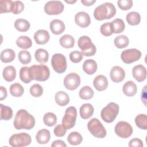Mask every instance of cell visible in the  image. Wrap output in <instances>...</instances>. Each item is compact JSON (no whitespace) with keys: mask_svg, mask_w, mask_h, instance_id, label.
I'll use <instances>...</instances> for the list:
<instances>
[{"mask_svg":"<svg viewBox=\"0 0 147 147\" xmlns=\"http://www.w3.org/2000/svg\"><path fill=\"white\" fill-rule=\"evenodd\" d=\"M13 125L17 130H30L35 125V119L26 110L21 109L16 114Z\"/></svg>","mask_w":147,"mask_h":147,"instance_id":"obj_1","label":"cell"},{"mask_svg":"<svg viewBox=\"0 0 147 147\" xmlns=\"http://www.w3.org/2000/svg\"><path fill=\"white\" fill-rule=\"evenodd\" d=\"M116 14V9L114 5L110 2L104 3L95 8L94 11V18L98 21L109 20Z\"/></svg>","mask_w":147,"mask_h":147,"instance_id":"obj_2","label":"cell"},{"mask_svg":"<svg viewBox=\"0 0 147 147\" xmlns=\"http://www.w3.org/2000/svg\"><path fill=\"white\" fill-rule=\"evenodd\" d=\"M29 74L32 80L40 82L47 80L50 76L49 68L44 64L30 66L29 67Z\"/></svg>","mask_w":147,"mask_h":147,"instance_id":"obj_3","label":"cell"},{"mask_svg":"<svg viewBox=\"0 0 147 147\" xmlns=\"http://www.w3.org/2000/svg\"><path fill=\"white\" fill-rule=\"evenodd\" d=\"M78 45L82 50L83 56H94L96 51L95 45L92 42L91 38L87 36H81L78 41Z\"/></svg>","mask_w":147,"mask_h":147,"instance_id":"obj_4","label":"cell"},{"mask_svg":"<svg viewBox=\"0 0 147 147\" xmlns=\"http://www.w3.org/2000/svg\"><path fill=\"white\" fill-rule=\"evenodd\" d=\"M119 113V106L114 102L109 103L101 111L100 117L107 123L113 122Z\"/></svg>","mask_w":147,"mask_h":147,"instance_id":"obj_5","label":"cell"},{"mask_svg":"<svg viewBox=\"0 0 147 147\" xmlns=\"http://www.w3.org/2000/svg\"><path fill=\"white\" fill-rule=\"evenodd\" d=\"M87 128L92 136L96 138H103L106 136V130L101 122L97 118H94L89 121Z\"/></svg>","mask_w":147,"mask_h":147,"instance_id":"obj_6","label":"cell"},{"mask_svg":"<svg viewBox=\"0 0 147 147\" xmlns=\"http://www.w3.org/2000/svg\"><path fill=\"white\" fill-rule=\"evenodd\" d=\"M32 142L31 136L26 133L13 134L9 138V143L13 147H22L28 146Z\"/></svg>","mask_w":147,"mask_h":147,"instance_id":"obj_7","label":"cell"},{"mask_svg":"<svg viewBox=\"0 0 147 147\" xmlns=\"http://www.w3.org/2000/svg\"><path fill=\"white\" fill-rule=\"evenodd\" d=\"M77 117V110L74 106L68 107L62 119V125L67 129H72L75 125Z\"/></svg>","mask_w":147,"mask_h":147,"instance_id":"obj_8","label":"cell"},{"mask_svg":"<svg viewBox=\"0 0 147 147\" xmlns=\"http://www.w3.org/2000/svg\"><path fill=\"white\" fill-rule=\"evenodd\" d=\"M51 64L55 72L58 74H62L67 69L66 57L61 53H55L52 57Z\"/></svg>","mask_w":147,"mask_h":147,"instance_id":"obj_9","label":"cell"},{"mask_svg":"<svg viewBox=\"0 0 147 147\" xmlns=\"http://www.w3.org/2000/svg\"><path fill=\"white\" fill-rule=\"evenodd\" d=\"M115 134L121 138H127L133 133V128L131 125L126 121H119L115 126Z\"/></svg>","mask_w":147,"mask_h":147,"instance_id":"obj_10","label":"cell"},{"mask_svg":"<svg viewBox=\"0 0 147 147\" xmlns=\"http://www.w3.org/2000/svg\"><path fill=\"white\" fill-rule=\"evenodd\" d=\"M141 57V52L138 49H128L122 52L121 58L126 64H130L138 60Z\"/></svg>","mask_w":147,"mask_h":147,"instance_id":"obj_11","label":"cell"},{"mask_svg":"<svg viewBox=\"0 0 147 147\" xmlns=\"http://www.w3.org/2000/svg\"><path fill=\"white\" fill-rule=\"evenodd\" d=\"M64 5L59 1H51L44 6V11L48 15H58L64 10Z\"/></svg>","mask_w":147,"mask_h":147,"instance_id":"obj_12","label":"cell"},{"mask_svg":"<svg viewBox=\"0 0 147 147\" xmlns=\"http://www.w3.org/2000/svg\"><path fill=\"white\" fill-rule=\"evenodd\" d=\"M64 87L69 90H76L80 84V78L79 75L75 72H71L65 77L63 80Z\"/></svg>","mask_w":147,"mask_h":147,"instance_id":"obj_13","label":"cell"},{"mask_svg":"<svg viewBox=\"0 0 147 147\" xmlns=\"http://www.w3.org/2000/svg\"><path fill=\"white\" fill-rule=\"evenodd\" d=\"M110 77L113 82L119 83L125 78V70L119 66H114L110 71Z\"/></svg>","mask_w":147,"mask_h":147,"instance_id":"obj_14","label":"cell"},{"mask_svg":"<svg viewBox=\"0 0 147 147\" xmlns=\"http://www.w3.org/2000/svg\"><path fill=\"white\" fill-rule=\"evenodd\" d=\"M75 21L76 25L84 28L90 25L91 23V19L87 13L80 11L76 14L75 16Z\"/></svg>","mask_w":147,"mask_h":147,"instance_id":"obj_15","label":"cell"},{"mask_svg":"<svg viewBox=\"0 0 147 147\" xmlns=\"http://www.w3.org/2000/svg\"><path fill=\"white\" fill-rule=\"evenodd\" d=\"M132 75L137 82H142L146 78V69L142 64L137 65L132 69Z\"/></svg>","mask_w":147,"mask_h":147,"instance_id":"obj_16","label":"cell"},{"mask_svg":"<svg viewBox=\"0 0 147 147\" xmlns=\"http://www.w3.org/2000/svg\"><path fill=\"white\" fill-rule=\"evenodd\" d=\"M50 36L46 30L40 29L35 32L34 39L36 42L39 45H43L47 43L49 40Z\"/></svg>","mask_w":147,"mask_h":147,"instance_id":"obj_17","label":"cell"},{"mask_svg":"<svg viewBox=\"0 0 147 147\" xmlns=\"http://www.w3.org/2000/svg\"><path fill=\"white\" fill-rule=\"evenodd\" d=\"M108 84L109 83L106 77L102 75H99L96 76L93 82L95 88L99 91L105 90L108 86Z\"/></svg>","mask_w":147,"mask_h":147,"instance_id":"obj_18","label":"cell"},{"mask_svg":"<svg viewBox=\"0 0 147 147\" xmlns=\"http://www.w3.org/2000/svg\"><path fill=\"white\" fill-rule=\"evenodd\" d=\"M49 28L53 34L59 35L63 33V32L65 30V26L62 21L55 19L50 22Z\"/></svg>","mask_w":147,"mask_h":147,"instance_id":"obj_19","label":"cell"},{"mask_svg":"<svg viewBox=\"0 0 147 147\" xmlns=\"http://www.w3.org/2000/svg\"><path fill=\"white\" fill-rule=\"evenodd\" d=\"M51 138V134L48 130L42 129L38 131L36 136L37 142L40 144H47Z\"/></svg>","mask_w":147,"mask_h":147,"instance_id":"obj_20","label":"cell"},{"mask_svg":"<svg viewBox=\"0 0 147 147\" xmlns=\"http://www.w3.org/2000/svg\"><path fill=\"white\" fill-rule=\"evenodd\" d=\"M122 91L125 95L127 96H133L137 93V87L134 82L130 80L126 82L123 84Z\"/></svg>","mask_w":147,"mask_h":147,"instance_id":"obj_21","label":"cell"},{"mask_svg":"<svg viewBox=\"0 0 147 147\" xmlns=\"http://www.w3.org/2000/svg\"><path fill=\"white\" fill-rule=\"evenodd\" d=\"M94 109L90 103H84L80 108V115L83 119L90 118L94 114Z\"/></svg>","mask_w":147,"mask_h":147,"instance_id":"obj_22","label":"cell"},{"mask_svg":"<svg viewBox=\"0 0 147 147\" xmlns=\"http://www.w3.org/2000/svg\"><path fill=\"white\" fill-rule=\"evenodd\" d=\"M97 63L92 59L85 60L83 64V69L87 75H92L97 70Z\"/></svg>","mask_w":147,"mask_h":147,"instance_id":"obj_23","label":"cell"},{"mask_svg":"<svg viewBox=\"0 0 147 147\" xmlns=\"http://www.w3.org/2000/svg\"><path fill=\"white\" fill-rule=\"evenodd\" d=\"M56 103L60 106H65L69 102V97L68 94L63 91L56 92L55 96Z\"/></svg>","mask_w":147,"mask_h":147,"instance_id":"obj_24","label":"cell"},{"mask_svg":"<svg viewBox=\"0 0 147 147\" xmlns=\"http://www.w3.org/2000/svg\"><path fill=\"white\" fill-rule=\"evenodd\" d=\"M2 75L4 79L9 82L13 81L16 76V70L12 65L6 67L2 72Z\"/></svg>","mask_w":147,"mask_h":147,"instance_id":"obj_25","label":"cell"},{"mask_svg":"<svg viewBox=\"0 0 147 147\" xmlns=\"http://www.w3.org/2000/svg\"><path fill=\"white\" fill-rule=\"evenodd\" d=\"M15 57L16 53L11 49H5L1 53V60L5 63L13 61L15 59Z\"/></svg>","mask_w":147,"mask_h":147,"instance_id":"obj_26","label":"cell"},{"mask_svg":"<svg viewBox=\"0 0 147 147\" xmlns=\"http://www.w3.org/2000/svg\"><path fill=\"white\" fill-rule=\"evenodd\" d=\"M59 42L63 48H71L74 46L75 39L71 35L64 34L60 38Z\"/></svg>","mask_w":147,"mask_h":147,"instance_id":"obj_27","label":"cell"},{"mask_svg":"<svg viewBox=\"0 0 147 147\" xmlns=\"http://www.w3.org/2000/svg\"><path fill=\"white\" fill-rule=\"evenodd\" d=\"M111 26L113 33H120L124 30L125 25L122 19L116 18L111 22Z\"/></svg>","mask_w":147,"mask_h":147,"instance_id":"obj_28","label":"cell"},{"mask_svg":"<svg viewBox=\"0 0 147 147\" xmlns=\"http://www.w3.org/2000/svg\"><path fill=\"white\" fill-rule=\"evenodd\" d=\"M17 45L21 49H29L32 46V41L31 39L26 36H21L16 40Z\"/></svg>","mask_w":147,"mask_h":147,"instance_id":"obj_29","label":"cell"},{"mask_svg":"<svg viewBox=\"0 0 147 147\" xmlns=\"http://www.w3.org/2000/svg\"><path fill=\"white\" fill-rule=\"evenodd\" d=\"M34 57L37 61L40 63H45L48 60L49 53L44 49L39 48L37 49L34 53Z\"/></svg>","mask_w":147,"mask_h":147,"instance_id":"obj_30","label":"cell"},{"mask_svg":"<svg viewBox=\"0 0 147 147\" xmlns=\"http://www.w3.org/2000/svg\"><path fill=\"white\" fill-rule=\"evenodd\" d=\"M30 23L25 19L19 18L15 21L14 27L19 32H25L30 28Z\"/></svg>","mask_w":147,"mask_h":147,"instance_id":"obj_31","label":"cell"},{"mask_svg":"<svg viewBox=\"0 0 147 147\" xmlns=\"http://www.w3.org/2000/svg\"><path fill=\"white\" fill-rule=\"evenodd\" d=\"M126 19L129 25L133 26L137 25L140 23L141 16L138 12L131 11L126 15Z\"/></svg>","mask_w":147,"mask_h":147,"instance_id":"obj_32","label":"cell"},{"mask_svg":"<svg viewBox=\"0 0 147 147\" xmlns=\"http://www.w3.org/2000/svg\"><path fill=\"white\" fill-rule=\"evenodd\" d=\"M1 120L8 121L13 117V110L11 107L0 104Z\"/></svg>","mask_w":147,"mask_h":147,"instance_id":"obj_33","label":"cell"},{"mask_svg":"<svg viewBox=\"0 0 147 147\" xmlns=\"http://www.w3.org/2000/svg\"><path fill=\"white\" fill-rule=\"evenodd\" d=\"M83 138L82 135L77 131H72L67 137V141L72 145H78L81 144Z\"/></svg>","mask_w":147,"mask_h":147,"instance_id":"obj_34","label":"cell"},{"mask_svg":"<svg viewBox=\"0 0 147 147\" xmlns=\"http://www.w3.org/2000/svg\"><path fill=\"white\" fill-rule=\"evenodd\" d=\"M114 43L117 48L122 49L126 47L129 45V40L125 35H119L115 38Z\"/></svg>","mask_w":147,"mask_h":147,"instance_id":"obj_35","label":"cell"},{"mask_svg":"<svg viewBox=\"0 0 147 147\" xmlns=\"http://www.w3.org/2000/svg\"><path fill=\"white\" fill-rule=\"evenodd\" d=\"M14 6V1L11 0L0 1V13H9L13 11Z\"/></svg>","mask_w":147,"mask_h":147,"instance_id":"obj_36","label":"cell"},{"mask_svg":"<svg viewBox=\"0 0 147 147\" xmlns=\"http://www.w3.org/2000/svg\"><path fill=\"white\" fill-rule=\"evenodd\" d=\"M79 94L81 99L83 100H88L93 97L94 91L90 86H85L80 90Z\"/></svg>","mask_w":147,"mask_h":147,"instance_id":"obj_37","label":"cell"},{"mask_svg":"<svg viewBox=\"0 0 147 147\" xmlns=\"http://www.w3.org/2000/svg\"><path fill=\"white\" fill-rule=\"evenodd\" d=\"M10 92L15 97H20L24 92V88L21 84L18 83L12 84L10 87Z\"/></svg>","mask_w":147,"mask_h":147,"instance_id":"obj_38","label":"cell"},{"mask_svg":"<svg viewBox=\"0 0 147 147\" xmlns=\"http://www.w3.org/2000/svg\"><path fill=\"white\" fill-rule=\"evenodd\" d=\"M43 121L45 125L49 127H52L56 123L57 117L54 113L48 112L44 114L43 117Z\"/></svg>","mask_w":147,"mask_h":147,"instance_id":"obj_39","label":"cell"},{"mask_svg":"<svg viewBox=\"0 0 147 147\" xmlns=\"http://www.w3.org/2000/svg\"><path fill=\"white\" fill-rule=\"evenodd\" d=\"M136 126L143 130L147 129V116L144 114H140L136 116L135 118Z\"/></svg>","mask_w":147,"mask_h":147,"instance_id":"obj_40","label":"cell"},{"mask_svg":"<svg viewBox=\"0 0 147 147\" xmlns=\"http://www.w3.org/2000/svg\"><path fill=\"white\" fill-rule=\"evenodd\" d=\"M18 60L23 64H29L31 61V55L29 52L27 51H21L18 55Z\"/></svg>","mask_w":147,"mask_h":147,"instance_id":"obj_41","label":"cell"},{"mask_svg":"<svg viewBox=\"0 0 147 147\" xmlns=\"http://www.w3.org/2000/svg\"><path fill=\"white\" fill-rule=\"evenodd\" d=\"M20 78L25 83H29L32 79L29 76V67H23L20 70Z\"/></svg>","mask_w":147,"mask_h":147,"instance_id":"obj_42","label":"cell"},{"mask_svg":"<svg viewBox=\"0 0 147 147\" xmlns=\"http://www.w3.org/2000/svg\"><path fill=\"white\" fill-rule=\"evenodd\" d=\"M30 93L34 97H40L43 93V88L39 84H34L30 88Z\"/></svg>","mask_w":147,"mask_h":147,"instance_id":"obj_43","label":"cell"},{"mask_svg":"<svg viewBox=\"0 0 147 147\" xmlns=\"http://www.w3.org/2000/svg\"><path fill=\"white\" fill-rule=\"evenodd\" d=\"M100 33L105 36H110L112 35L113 31L111 26V22H106L101 25L100 28Z\"/></svg>","mask_w":147,"mask_h":147,"instance_id":"obj_44","label":"cell"},{"mask_svg":"<svg viewBox=\"0 0 147 147\" xmlns=\"http://www.w3.org/2000/svg\"><path fill=\"white\" fill-rule=\"evenodd\" d=\"M83 55L81 52L72 51L69 54V59L74 63H78L83 59Z\"/></svg>","mask_w":147,"mask_h":147,"instance_id":"obj_45","label":"cell"},{"mask_svg":"<svg viewBox=\"0 0 147 147\" xmlns=\"http://www.w3.org/2000/svg\"><path fill=\"white\" fill-rule=\"evenodd\" d=\"M118 7L122 10H129L133 6L131 0H119L117 2Z\"/></svg>","mask_w":147,"mask_h":147,"instance_id":"obj_46","label":"cell"},{"mask_svg":"<svg viewBox=\"0 0 147 147\" xmlns=\"http://www.w3.org/2000/svg\"><path fill=\"white\" fill-rule=\"evenodd\" d=\"M24 9V3L20 1H14V6L12 13L14 14H18L21 13Z\"/></svg>","mask_w":147,"mask_h":147,"instance_id":"obj_47","label":"cell"},{"mask_svg":"<svg viewBox=\"0 0 147 147\" xmlns=\"http://www.w3.org/2000/svg\"><path fill=\"white\" fill-rule=\"evenodd\" d=\"M67 131V129L63 126V125L59 124L57 125L53 130V132L55 135L56 137H63Z\"/></svg>","mask_w":147,"mask_h":147,"instance_id":"obj_48","label":"cell"},{"mask_svg":"<svg viewBox=\"0 0 147 147\" xmlns=\"http://www.w3.org/2000/svg\"><path fill=\"white\" fill-rule=\"evenodd\" d=\"M128 145L130 147H134V146L142 147L144 146V144H143V142L141 140L136 138L131 139L129 141Z\"/></svg>","mask_w":147,"mask_h":147,"instance_id":"obj_49","label":"cell"},{"mask_svg":"<svg viewBox=\"0 0 147 147\" xmlns=\"http://www.w3.org/2000/svg\"><path fill=\"white\" fill-rule=\"evenodd\" d=\"M51 146L52 147H67V145L63 141L57 140L54 141L52 142Z\"/></svg>","mask_w":147,"mask_h":147,"instance_id":"obj_50","label":"cell"},{"mask_svg":"<svg viewBox=\"0 0 147 147\" xmlns=\"http://www.w3.org/2000/svg\"><path fill=\"white\" fill-rule=\"evenodd\" d=\"M0 95H1V96H0L1 100L5 99L7 96L6 89L5 87H3V86L0 87Z\"/></svg>","mask_w":147,"mask_h":147,"instance_id":"obj_51","label":"cell"},{"mask_svg":"<svg viewBox=\"0 0 147 147\" xmlns=\"http://www.w3.org/2000/svg\"><path fill=\"white\" fill-rule=\"evenodd\" d=\"M95 0H81L82 3H83V5H84V6H90L94 5L95 3Z\"/></svg>","mask_w":147,"mask_h":147,"instance_id":"obj_52","label":"cell"},{"mask_svg":"<svg viewBox=\"0 0 147 147\" xmlns=\"http://www.w3.org/2000/svg\"><path fill=\"white\" fill-rule=\"evenodd\" d=\"M65 2H66L67 3H74L76 2V1H65Z\"/></svg>","mask_w":147,"mask_h":147,"instance_id":"obj_53","label":"cell"}]
</instances>
